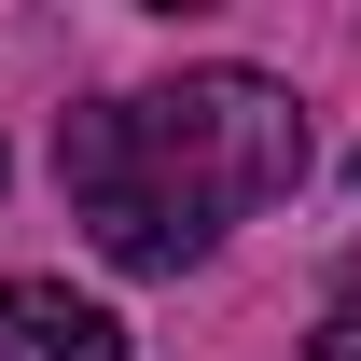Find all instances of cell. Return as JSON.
Masks as SVG:
<instances>
[{"label": "cell", "instance_id": "obj_1", "mask_svg": "<svg viewBox=\"0 0 361 361\" xmlns=\"http://www.w3.org/2000/svg\"><path fill=\"white\" fill-rule=\"evenodd\" d=\"M56 180L126 278H180L223 223L306 180V111L264 70H180L153 97H97L56 126Z\"/></svg>", "mask_w": 361, "mask_h": 361}, {"label": "cell", "instance_id": "obj_2", "mask_svg": "<svg viewBox=\"0 0 361 361\" xmlns=\"http://www.w3.org/2000/svg\"><path fill=\"white\" fill-rule=\"evenodd\" d=\"M0 361H126V319L70 278H0Z\"/></svg>", "mask_w": 361, "mask_h": 361}, {"label": "cell", "instance_id": "obj_3", "mask_svg": "<svg viewBox=\"0 0 361 361\" xmlns=\"http://www.w3.org/2000/svg\"><path fill=\"white\" fill-rule=\"evenodd\" d=\"M319 361H361V319H334V334H319Z\"/></svg>", "mask_w": 361, "mask_h": 361}]
</instances>
